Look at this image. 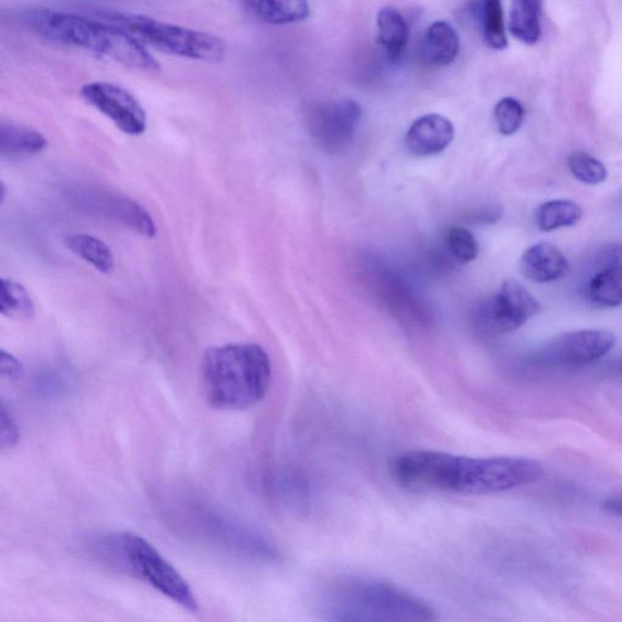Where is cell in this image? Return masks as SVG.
<instances>
[{"instance_id":"1","label":"cell","mask_w":622,"mask_h":622,"mask_svg":"<svg viewBox=\"0 0 622 622\" xmlns=\"http://www.w3.org/2000/svg\"><path fill=\"white\" fill-rule=\"evenodd\" d=\"M391 471L406 489L460 495H490L534 485L545 475L539 460L519 456L467 457L410 452L395 457Z\"/></svg>"},{"instance_id":"2","label":"cell","mask_w":622,"mask_h":622,"mask_svg":"<svg viewBox=\"0 0 622 622\" xmlns=\"http://www.w3.org/2000/svg\"><path fill=\"white\" fill-rule=\"evenodd\" d=\"M272 362L254 343H232L210 348L203 356V392L214 409L243 411L260 404L270 392Z\"/></svg>"},{"instance_id":"3","label":"cell","mask_w":622,"mask_h":622,"mask_svg":"<svg viewBox=\"0 0 622 622\" xmlns=\"http://www.w3.org/2000/svg\"><path fill=\"white\" fill-rule=\"evenodd\" d=\"M24 23L32 32L57 45L94 53L124 68L156 73L159 62L143 43L120 27L52 9L29 10Z\"/></svg>"},{"instance_id":"4","label":"cell","mask_w":622,"mask_h":622,"mask_svg":"<svg viewBox=\"0 0 622 622\" xmlns=\"http://www.w3.org/2000/svg\"><path fill=\"white\" fill-rule=\"evenodd\" d=\"M327 622H434L424 600L393 584L346 578L332 586L323 602Z\"/></svg>"},{"instance_id":"5","label":"cell","mask_w":622,"mask_h":622,"mask_svg":"<svg viewBox=\"0 0 622 622\" xmlns=\"http://www.w3.org/2000/svg\"><path fill=\"white\" fill-rule=\"evenodd\" d=\"M93 553L117 571L142 578L160 595L190 613L200 602L184 577L142 536L124 533L107 535L93 542Z\"/></svg>"},{"instance_id":"6","label":"cell","mask_w":622,"mask_h":622,"mask_svg":"<svg viewBox=\"0 0 622 622\" xmlns=\"http://www.w3.org/2000/svg\"><path fill=\"white\" fill-rule=\"evenodd\" d=\"M106 24L120 27L143 45L191 60L219 62L225 57V45L216 36L198 29L164 23L154 17L130 13H106Z\"/></svg>"},{"instance_id":"7","label":"cell","mask_w":622,"mask_h":622,"mask_svg":"<svg viewBox=\"0 0 622 622\" xmlns=\"http://www.w3.org/2000/svg\"><path fill=\"white\" fill-rule=\"evenodd\" d=\"M541 304L516 280L502 284L497 295L480 302L471 314L475 327L486 336L512 334L540 314Z\"/></svg>"},{"instance_id":"8","label":"cell","mask_w":622,"mask_h":622,"mask_svg":"<svg viewBox=\"0 0 622 622\" xmlns=\"http://www.w3.org/2000/svg\"><path fill=\"white\" fill-rule=\"evenodd\" d=\"M615 343L617 337L609 330L574 331L546 343L536 352L535 360L546 367H584L605 358Z\"/></svg>"},{"instance_id":"9","label":"cell","mask_w":622,"mask_h":622,"mask_svg":"<svg viewBox=\"0 0 622 622\" xmlns=\"http://www.w3.org/2000/svg\"><path fill=\"white\" fill-rule=\"evenodd\" d=\"M82 98L115 123L128 135L146 132L147 115L135 96L121 85L111 82H91L81 89Z\"/></svg>"},{"instance_id":"10","label":"cell","mask_w":622,"mask_h":622,"mask_svg":"<svg viewBox=\"0 0 622 622\" xmlns=\"http://www.w3.org/2000/svg\"><path fill=\"white\" fill-rule=\"evenodd\" d=\"M360 120V106L351 100H340L318 105L309 116V128L321 144L337 148L348 144Z\"/></svg>"},{"instance_id":"11","label":"cell","mask_w":622,"mask_h":622,"mask_svg":"<svg viewBox=\"0 0 622 622\" xmlns=\"http://www.w3.org/2000/svg\"><path fill=\"white\" fill-rule=\"evenodd\" d=\"M455 128L441 115H426L410 127L405 137V146L415 156H434L452 144Z\"/></svg>"},{"instance_id":"12","label":"cell","mask_w":622,"mask_h":622,"mask_svg":"<svg viewBox=\"0 0 622 622\" xmlns=\"http://www.w3.org/2000/svg\"><path fill=\"white\" fill-rule=\"evenodd\" d=\"M521 271L533 283L549 284L560 280L570 272V262L557 246L541 242L524 252Z\"/></svg>"},{"instance_id":"13","label":"cell","mask_w":622,"mask_h":622,"mask_svg":"<svg viewBox=\"0 0 622 622\" xmlns=\"http://www.w3.org/2000/svg\"><path fill=\"white\" fill-rule=\"evenodd\" d=\"M585 297L595 307L610 309L622 306V254L613 253L607 264L587 282Z\"/></svg>"},{"instance_id":"14","label":"cell","mask_w":622,"mask_h":622,"mask_svg":"<svg viewBox=\"0 0 622 622\" xmlns=\"http://www.w3.org/2000/svg\"><path fill=\"white\" fill-rule=\"evenodd\" d=\"M98 207L144 238L154 239L157 235L155 220L142 205L130 198L107 194L98 200Z\"/></svg>"},{"instance_id":"15","label":"cell","mask_w":622,"mask_h":622,"mask_svg":"<svg viewBox=\"0 0 622 622\" xmlns=\"http://www.w3.org/2000/svg\"><path fill=\"white\" fill-rule=\"evenodd\" d=\"M48 145L45 134L35 128L16 122H0V155L3 157L31 156Z\"/></svg>"},{"instance_id":"16","label":"cell","mask_w":622,"mask_h":622,"mask_svg":"<svg viewBox=\"0 0 622 622\" xmlns=\"http://www.w3.org/2000/svg\"><path fill=\"white\" fill-rule=\"evenodd\" d=\"M458 51L459 38L452 25L438 21L428 28L422 48L427 62L433 67H447L455 61Z\"/></svg>"},{"instance_id":"17","label":"cell","mask_w":622,"mask_h":622,"mask_svg":"<svg viewBox=\"0 0 622 622\" xmlns=\"http://www.w3.org/2000/svg\"><path fill=\"white\" fill-rule=\"evenodd\" d=\"M246 12L265 24L286 25L300 23L310 15L306 2H277V0H251L244 2Z\"/></svg>"},{"instance_id":"18","label":"cell","mask_w":622,"mask_h":622,"mask_svg":"<svg viewBox=\"0 0 622 622\" xmlns=\"http://www.w3.org/2000/svg\"><path fill=\"white\" fill-rule=\"evenodd\" d=\"M510 32L524 45L534 46L541 38V3L514 0L510 10Z\"/></svg>"},{"instance_id":"19","label":"cell","mask_w":622,"mask_h":622,"mask_svg":"<svg viewBox=\"0 0 622 622\" xmlns=\"http://www.w3.org/2000/svg\"><path fill=\"white\" fill-rule=\"evenodd\" d=\"M379 39L392 60H398L410 38V28L398 10L392 7L381 9L378 16Z\"/></svg>"},{"instance_id":"20","label":"cell","mask_w":622,"mask_h":622,"mask_svg":"<svg viewBox=\"0 0 622 622\" xmlns=\"http://www.w3.org/2000/svg\"><path fill=\"white\" fill-rule=\"evenodd\" d=\"M68 249L87 262L101 274L109 275L115 271V255L110 246L103 240L88 234L68 236L65 240Z\"/></svg>"},{"instance_id":"21","label":"cell","mask_w":622,"mask_h":622,"mask_svg":"<svg viewBox=\"0 0 622 622\" xmlns=\"http://www.w3.org/2000/svg\"><path fill=\"white\" fill-rule=\"evenodd\" d=\"M582 218V207L570 200L545 202L534 212L536 227L545 232L574 227Z\"/></svg>"},{"instance_id":"22","label":"cell","mask_w":622,"mask_h":622,"mask_svg":"<svg viewBox=\"0 0 622 622\" xmlns=\"http://www.w3.org/2000/svg\"><path fill=\"white\" fill-rule=\"evenodd\" d=\"M479 17L482 35H485L488 46L495 50L506 49L509 39L501 2L499 0H487V2L481 3Z\"/></svg>"},{"instance_id":"23","label":"cell","mask_w":622,"mask_h":622,"mask_svg":"<svg viewBox=\"0 0 622 622\" xmlns=\"http://www.w3.org/2000/svg\"><path fill=\"white\" fill-rule=\"evenodd\" d=\"M0 313L7 318H32L35 304L27 289L13 280L3 278L0 287Z\"/></svg>"},{"instance_id":"24","label":"cell","mask_w":622,"mask_h":622,"mask_svg":"<svg viewBox=\"0 0 622 622\" xmlns=\"http://www.w3.org/2000/svg\"><path fill=\"white\" fill-rule=\"evenodd\" d=\"M567 167L578 181L588 186H598L606 181L608 171L597 158L586 153H574L567 158Z\"/></svg>"},{"instance_id":"25","label":"cell","mask_w":622,"mask_h":622,"mask_svg":"<svg viewBox=\"0 0 622 622\" xmlns=\"http://www.w3.org/2000/svg\"><path fill=\"white\" fill-rule=\"evenodd\" d=\"M499 132L502 135L516 134L524 122L525 110L521 101L505 98L498 103L493 111Z\"/></svg>"},{"instance_id":"26","label":"cell","mask_w":622,"mask_h":622,"mask_svg":"<svg viewBox=\"0 0 622 622\" xmlns=\"http://www.w3.org/2000/svg\"><path fill=\"white\" fill-rule=\"evenodd\" d=\"M450 253L460 264L474 262L479 253L478 242L474 235L465 228H453L447 234Z\"/></svg>"},{"instance_id":"27","label":"cell","mask_w":622,"mask_h":622,"mask_svg":"<svg viewBox=\"0 0 622 622\" xmlns=\"http://www.w3.org/2000/svg\"><path fill=\"white\" fill-rule=\"evenodd\" d=\"M19 439V427L3 404L2 409H0V445L3 450L13 448L17 445Z\"/></svg>"},{"instance_id":"28","label":"cell","mask_w":622,"mask_h":622,"mask_svg":"<svg viewBox=\"0 0 622 622\" xmlns=\"http://www.w3.org/2000/svg\"><path fill=\"white\" fill-rule=\"evenodd\" d=\"M0 373L3 378L12 381L21 380L24 378V367L12 354L2 350L0 352Z\"/></svg>"},{"instance_id":"29","label":"cell","mask_w":622,"mask_h":622,"mask_svg":"<svg viewBox=\"0 0 622 622\" xmlns=\"http://www.w3.org/2000/svg\"><path fill=\"white\" fill-rule=\"evenodd\" d=\"M603 510L611 516L622 518V493L611 495L603 502Z\"/></svg>"},{"instance_id":"30","label":"cell","mask_w":622,"mask_h":622,"mask_svg":"<svg viewBox=\"0 0 622 622\" xmlns=\"http://www.w3.org/2000/svg\"><path fill=\"white\" fill-rule=\"evenodd\" d=\"M7 196V189H5V184L4 182H2V184H0V202H4Z\"/></svg>"}]
</instances>
